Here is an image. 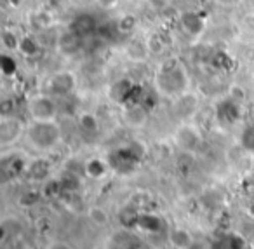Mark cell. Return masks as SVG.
<instances>
[{"label":"cell","instance_id":"obj_7","mask_svg":"<svg viewBox=\"0 0 254 249\" xmlns=\"http://www.w3.org/2000/svg\"><path fill=\"white\" fill-rule=\"evenodd\" d=\"M124 122L131 127H139L146 122V112L141 105H127L124 108Z\"/></svg>","mask_w":254,"mask_h":249},{"label":"cell","instance_id":"obj_1","mask_svg":"<svg viewBox=\"0 0 254 249\" xmlns=\"http://www.w3.org/2000/svg\"><path fill=\"white\" fill-rule=\"evenodd\" d=\"M25 141L32 150L39 154H49L56 150L63 141V131L58 120L49 122H39V120H28L26 124Z\"/></svg>","mask_w":254,"mask_h":249},{"label":"cell","instance_id":"obj_5","mask_svg":"<svg viewBox=\"0 0 254 249\" xmlns=\"http://www.w3.org/2000/svg\"><path fill=\"white\" fill-rule=\"evenodd\" d=\"M75 89H77V77L70 70H60L54 72L53 75H49V79L46 81V89L44 91L47 94L54 96L56 99H63L68 98L70 94H73Z\"/></svg>","mask_w":254,"mask_h":249},{"label":"cell","instance_id":"obj_4","mask_svg":"<svg viewBox=\"0 0 254 249\" xmlns=\"http://www.w3.org/2000/svg\"><path fill=\"white\" fill-rule=\"evenodd\" d=\"M26 124L14 113H4L0 119V147L2 150H11L12 147L25 140Z\"/></svg>","mask_w":254,"mask_h":249},{"label":"cell","instance_id":"obj_10","mask_svg":"<svg viewBox=\"0 0 254 249\" xmlns=\"http://www.w3.org/2000/svg\"><path fill=\"white\" fill-rule=\"evenodd\" d=\"M108 169H110V164L103 161V159H89V161L84 164L85 174H87L89 178H94V179L103 178V176L108 172Z\"/></svg>","mask_w":254,"mask_h":249},{"label":"cell","instance_id":"obj_6","mask_svg":"<svg viewBox=\"0 0 254 249\" xmlns=\"http://www.w3.org/2000/svg\"><path fill=\"white\" fill-rule=\"evenodd\" d=\"M77 126L80 129V133H84L85 136H96L99 133V120L91 112H82L78 115Z\"/></svg>","mask_w":254,"mask_h":249},{"label":"cell","instance_id":"obj_11","mask_svg":"<svg viewBox=\"0 0 254 249\" xmlns=\"http://www.w3.org/2000/svg\"><path fill=\"white\" fill-rule=\"evenodd\" d=\"M51 249H70V248H68L66 244H54Z\"/></svg>","mask_w":254,"mask_h":249},{"label":"cell","instance_id":"obj_8","mask_svg":"<svg viewBox=\"0 0 254 249\" xmlns=\"http://www.w3.org/2000/svg\"><path fill=\"white\" fill-rule=\"evenodd\" d=\"M80 39L82 37H78L73 30H68L66 33H63V35L60 37L58 47H60V51L64 54H75L80 49Z\"/></svg>","mask_w":254,"mask_h":249},{"label":"cell","instance_id":"obj_9","mask_svg":"<svg viewBox=\"0 0 254 249\" xmlns=\"http://www.w3.org/2000/svg\"><path fill=\"white\" fill-rule=\"evenodd\" d=\"M70 30H73L78 37H87L89 33H92L96 30V21L91 14H80L73 23H71Z\"/></svg>","mask_w":254,"mask_h":249},{"label":"cell","instance_id":"obj_2","mask_svg":"<svg viewBox=\"0 0 254 249\" xmlns=\"http://www.w3.org/2000/svg\"><path fill=\"white\" fill-rule=\"evenodd\" d=\"M153 84L159 94L166 96L171 99H178L180 96L187 94L190 87V77L183 65L180 63H166L164 67L159 68L155 74Z\"/></svg>","mask_w":254,"mask_h":249},{"label":"cell","instance_id":"obj_3","mask_svg":"<svg viewBox=\"0 0 254 249\" xmlns=\"http://www.w3.org/2000/svg\"><path fill=\"white\" fill-rule=\"evenodd\" d=\"M60 99L47 94L46 91L35 92L26 101V113L30 120H39V122H49V120H58L60 115Z\"/></svg>","mask_w":254,"mask_h":249}]
</instances>
